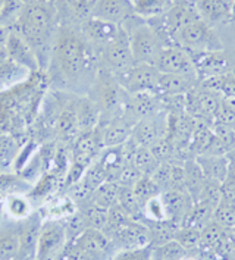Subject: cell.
Listing matches in <instances>:
<instances>
[{
	"label": "cell",
	"instance_id": "20",
	"mask_svg": "<svg viewBox=\"0 0 235 260\" xmlns=\"http://www.w3.org/2000/svg\"><path fill=\"white\" fill-rule=\"evenodd\" d=\"M194 67L197 71V75L200 80H208L212 77H218L225 74L228 62L223 55V50L221 52H197L191 53Z\"/></svg>",
	"mask_w": 235,
	"mask_h": 260
},
{
	"label": "cell",
	"instance_id": "46",
	"mask_svg": "<svg viewBox=\"0 0 235 260\" xmlns=\"http://www.w3.org/2000/svg\"><path fill=\"white\" fill-rule=\"evenodd\" d=\"M226 156H228V159H229V162H231V166L235 168V150H232L231 153H228Z\"/></svg>",
	"mask_w": 235,
	"mask_h": 260
},
{
	"label": "cell",
	"instance_id": "47",
	"mask_svg": "<svg viewBox=\"0 0 235 260\" xmlns=\"http://www.w3.org/2000/svg\"><path fill=\"white\" fill-rule=\"evenodd\" d=\"M5 2H6V0H0V15H2V11H3V8H5Z\"/></svg>",
	"mask_w": 235,
	"mask_h": 260
},
{
	"label": "cell",
	"instance_id": "38",
	"mask_svg": "<svg viewBox=\"0 0 235 260\" xmlns=\"http://www.w3.org/2000/svg\"><path fill=\"white\" fill-rule=\"evenodd\" d=\"M143 215H144V223L146 222H160L166 219V212L162 197L156 196L150 199L146 205L143 206Z\"/></svg>",
	"mask_w": 235,
	"mask_h": 260
},
{
	"label": "cell",
	"instance_id": "2",
	"mask_svg": "<svg viewBox=\"0 0 235 260\" xmlns=\"http://www.w3.org/2000/svg\"><path fill=\"white\" fill-rule=\"evenodd\" d=\"M56 12L49 2L36 0L24 5L21 15L11 29L24 37L36 52L40 69L47 71L56 37Z\"/></svg>",
	"mask_w": 235,
	"mask_h": 260
},
{
	"label": "cell",
	"instance_id": "12",
	"mask_svg": "<svg viewBox=\"0 0 235 260\" xmlns=\"http://www.w3.org/2000/svg\"><path fill=\"white\" fill-rule=\"evenodd\" d=\"M163 109H165L163 102L156 93H153V91L134 93V94H128L126 97V103H125L122 115L136 125L140 119L147 118L153 113H157Z\"/></svg>",
	"mask_w": 235,
	"mask_h": 260
},
{
	"label": "cell",
	"instance_id": "3",
	"mask_svg": "<svg viewBox=\"0 0 235 260\" xmlns=\"http://www.w3.org/2000/svg\"><path fill=\"white\" fill-rule=\"evenodd\" d=\"M121 27L124 28L125 32L128 34L129 47H131L136 65H140V63L154 65L160 50L165 46L162 40L157 37V34L154 32V29L150 27V24L137 15H132Z\"/></svg>",
	"mask_w": 235,
	"mask_h": 260
},
{
	"label": "cell",
	"instance_id": "30",
	"mask_svg": "<svg viewBox=\"0 0 235 260\" xmlns=\"http://www.w3.org/2000/svg\"><path fill=\"white\" fill-rule=\"evenodd\" d=\"M134 15L143 19H152L156 16L163 15L172 6L167 5L165 0H131Z\"/></svg>",
	"mask_w": 235,
	"mask_h": 260
},
{
	"label": "cell",
	"instance_id": "5",
	"mask_svg": "<svg viewBox=\"0 0 235 260\" xmlns=\"http://www.w3.org/2000/svg\"><path fill=\"white\" fill-rule=\"evenodd\" d=\"M177 44L185 50L197 53V52H221L223 44L215 32V28L209 27L200 18L194 19L185 27L181 28L177 34Z\"/></svg>",
	"mask_w": 235,
	"mask_h": 260
},
{
	"label": "cell",
	"instance_id": "1",
	"mask_svg": "<svg viewBox=\"0 0 235 260\" xmlns=\"http://www.w3.org/2000/svg\"><path fill=\"white\" fill-rule=\"evenodd\" d=\"M98 68V53L81 29L66 24L59 25L46 71L49 82L59 91L88 93Z\"/></svg>",
	"mask_w": 235,
	"mask_h": 260
},
{
	"label": "cell",
	"instance_id": "11",
	"mask_svg": "<svg viewBox=\"0 0 235 260\" xmlns=\"http://www.w3.org/2000/svg\"><path fill=\"white\" fill-rule=\"evenodd\" d=\"M111 241L116 251L121 250H136L150 246L149 228L144 222L129 220L122 228H119L115 234H112Z\"/></svg>",
	"mask_w": 235,
	"mask_h": 260
},
{
	"label": "cell",
	"instance_id": "44",
	"mask_svg": "<svg viewBox=\"0 0 235 260\" xmlns=\"http://www.w3.org/2000/svg\"><path fill=\"white\" fill-rule=\"evenodd\" d=\"M5 222H8V220H6V215H5V202H3V197L0 196V226H2Z\"/></svg>",
	"mask_w": 235,
	"mask_h": 260
},
{
	"label": "cell",
	"instance_id": "42",
	"mask_svg": "<svg viewBox=\"0 0 235 260\" xmlns=\"http://www.w3.org/2000/svg\"><path fill=\"white\" fill-rule=\"evenodd\" d=\"M221 106L235 113V94H221Z\"/></svg>",
	"mask_w": 235,
	"mask_h": 260
},
{
	"label": "cell",
	"instance_id": "29",
	"mask_svg": "<svg viewBox=\"0 0 235 260\" xmlns=\"http://www.w3.org/2000/svg\"><path fill=\"white\" fill-rule=\"evenodd\" d=\"M119 192H121V185H118L116 182H112V181H106L91 194V197L88 200L94 205L109 210L111 207L118 205Z\"/></svg>",
	"mask_w": 235,
	"mask_h": 260
},
{
	"label": "cell",
	"instance_id": "7",
	"mask_svg": "<svg viewBox=\"0 0 235 260\" xmlns=\"http://www.w3.org/2000/svg\"><path fill=\"white\" fill-rule=\"evenodd\" d=\"M68 244L62 220H43L36 260H60Z\"/></svg>",
	"mask_w": 235,
	"mask_h": 260
},
{
	"label": "cell",
	"instance_id": "22",
	"mask_svg": "<svg viewBox=\"0 0 235 260\" xmlns=\"http://www.w3.org/2000/svg\"><path fill=\"white\" fill-rule=\"evenodd\" d=\"M197 160L198 166L202 168L205 177L209 181H215L223 184L225 179L229 175V169H231V162L228 159V156H209V154H202L194 157Z\"/></svg>",
	"mask_w": 235,
	"mask_h": 260
},
{
	"label": "cell",
	"instance_id": "41",
	"mask_svg": "<svg viewBox=\"0 0 235 260\" xmlns=\"http://www.w3.org/2000/svg\"><path fill=\"white\" fill-rule=\"evenodd\" d=\"M96 2L97 0H75L77 12H80V14H88V16H90V11H91L93 5Z\"/></svg>",
	"mask_w": 235,
	"mask_h": 260
},
{
	"label": "cell",
	"instance_id": "34",
	"mask_svg": "<svg viewBox=\"0 0 235 260\" xmlns=\"http://www.w3.org/2000/svg\"><path fill=\"white\" fill-rule=\"evenodd\" d=\"M190 253L177 240L154 248V260H184Z\"/></svg>",
	"mask_w": 235,
	"mask_h": 260
},
{
	"label": "cell",
	"instance_id": "9",
	"mask_svg": "<svg viewBox=\"0 0 235 260\" xmlns=\"http://www.w3.org/2000/svg\"><path fill=\"white\" fill-rule=\"evenodd\" d=\"M169 115L166 109L140 119L132 128V140L143 147H150L156 141L167 137Z\"/></svg>",
	"mask_w": 235,
	"mask_h": 260
},
{
	"label": "cell",
	"instance_id": "36",
	"mask_svg": "<svg viewBox=\"0 0 235 260\" xmlns=\"http://www.w3.org/2000/svg\"><path fill=\"white\" fill-rule=\"evenodd\" d=\"M200 235L202 231L200 230H195L191 226H187V225H182L178 228V231L175 234V238L181 246L184 247L188 253L191 250H197L200 246Z\"/></svg>",
	"mask_w": 235,
	"mask_h": 260
},
{
	"label": "cell",
	"instance_id": "18",
	"mask_svg": "<svg viewBox=\"0 0 235 260\" xmlns=\"http://www.w3.org/2000/svg\"><path fill=\"white\" fill-rule=\"evenodd\" d=\"M132 15L134 11L131 0H97L90 11V16L116 25H122Z\"/></svg>",
	"mask_w": 235,
	"mask_h": 260
},
{
	"label": "cell",
	"instance_id": "32",
	"mask_svg": "<svg viewBox=\"0 0 235 260\" xmlns=\"http://www.w3.org/2000/svg\"><path fill=\"white\" fill-rule=\"evenodd\" d=\"M131 165L139 169V172L143 177H152V174L157 169V166L160 164L154 157V154H153L149 147L139 146L136 153H134V157H132Z\"/></svg>",
	"mask_w": 235,
	"mask_h": 260
},
{
	"label": "cell",
	"instance_id": "13",
	"mask_svg": "<svg viewBox=\"0 0 235 260\" xmlns=\"http://www.w3.org/2000/svg\"><path fill=\"white\" fill-rule=\"evenodd\" d=\"M80 29L87 41L94 47L98 53L100 49H103L106 44L113 41L118 34L121 32V25L112 24L108 21L98 19L94 16H87L81 22Z\"/></svg>",
	"mask_w": 235,
	"mask_h": 260
},
{
	"label": "cell",
	"instance_id": "24",
	"mask_svg": "<svg viewBox=\"0 0 235 260\" xmlns=\"http://www.w3.org/2000/svg\"><path fill=\"white\" fill-rule=\"evenodd\" d=\"M19 222H5L0 226V260H16L19 253Z\"/></svg>",
	"mask_w": 235,
	"mask_h": 260
},
{
	"label": "cell",
	"instance_id": "48",
	"mask_svg": "<svg viewBox=\"0 0 235 260\" xmlns=\"http://www.w3.org/2000/svg\"><path fill=\"white\" fill-rule=\"evenodd\" d=\"M165 2L167 5H172V3H174V0H165Z\"/></svg>",
	"mask_w": 235,
	"mask_h": 260
},
{
	"label": "cell",
	"instance_id": "39",
	"mask_svg": "<svg viewBox=\"0 0 235 260\" xmlns=\"http://www.w3.org/2000/svg\"><path fill=\"white\" fill-rule=\"evenodd\" d=\"M213 129V136L222 144V147L225 149L226 154L235 150V129L231 126L222 125V123L213 122L212 125Z\"/></svg>",
	"mask_w": 235,
	"mask_h": 260
},
{
	"label": "cell",
	"instance_id": "40",
	"mask_svg": "<svg viewBox=\"0 0 235 260\" xmlns=\"http://www.w3.org/2000/svg\"><path fill=\"white\" fill-rule=\"evenodd\" d=\"M111 260H154V248L147 246L136 250H121L116 251Z\"/></svg>",
	"mask_w": 235,
	"mask_h": 260
},
{
	"label": "cell",
	"instance_id": "37",
	"mask_svg": "<svg viewBox=\"0 0 235 260\" xmlns=\"http://www.w3.org/2000/svg\"><path fill=\"white\" fill-rule=\"evenodd\" d=\"M213 220L221 225L223 230H234L235 228V205L222 200L221 205L215 209Z\"/></svg>",
	"mask_w": 235,
	"mask_h": 260
},
{
	"label": "cell",
	"instance_id": "45",
	"mask_svg": "<svg viewBox=\"0 0 235 260\" xmlns=\"http://www.w3.org/2000/svg\"><path fill=\"white\" fill-rule=\"evenodd\" d=\"M174 3H181V5H188V6H195L197 0H174Z\"/></svg>",
	"mask_w": 235,
	"mask_h": 260
},
{
	"label": "cell",
	"instance_id": "26",
	"mask_svg": "<svg viewBox=\"0 0 235 260\" xmlns=\"http://www.w3.org/2000/svg\"><path fill=\"white\" fill-rule=\"evenodd\" d=\"M209 179L205 177L202 168L198 166L194 157H188L184 160V185L185 190L193 197L194 203L198 202L203 190L206 188Z\"/></svg>",
	"mask_w": 235,
	"mask_h": 260
},
{
	"label": "cell",
	"instance_id": "31",
	"mask_svg": "<svg viewBox=\"0 0 235 260\" xmlns=\"http://www.w3.org/2000/svg\"><path fill=\"white\" fill-rule=\"evenodd\" d=\"M213 213H215V209L212 206H209L208 203H203V202H197L191 207L184 225L202 231L210 220H213Z\"/></svg>",
	"mask_w": 235,
	"mask_h": 260
},
{
	"label": "cell",
	"instance_id": "14",
	"mask_svg": "<svg viewBox=\"0 0 235 260\" xmlns=\"http://www.w3.org/2000/svg\"><path fill=\"white\" fill-rule=\"evenodd\" d=\"M43 216L40 210H36L28 219L19 222V253L16 260H36L39 235L43 225Z\"/></svg>",
	"mask_w": 235,
	"mask_h": 260
},
{
	"label": "cell",
	"instance_id": "23",
	"mask_svg": "<svg viewBox=\"0 0 235 260\" xmlns=\"http://www.w3.org/2000/svg\"><path fill=\"white\" fill-rule=\"evenodd\" d=\"M78 210L77 203L71 199L68 194L57 196V197H50L47 202L40 209L43 219L44 220H63L70 218Z\"/></svg>",
	"mask_w": 235,
	"mask_h": 260
},
{
	"label": "cell",
	"instance_id": "35",
	"mask_svg": "<svg viewBox=\"0 0 235 260\" xmlns=\"http://www.w3.org/2000/svg\"><path fill=\"white\" fill-rule=\"evenodd\" d=\"M174 162L175 160L160 164L157 166V169L152 174V177H150L162 192L172 188V182H174Z\"/></svg>",
	"mask_w": 235,
	"mask_h": 260
},
{
	"label": "cell",
	"instance_id": "19",
	"mask_svg": "<svg viewBox=\"0 0 235 260\" xmlns=\"http://www.w3.org/2000/svg\"><path fill=\"white\" fill-rule=\"evenodd\" d=\"M195 9L198 18L212 28L232 19V2L229 0H197Z\"/></svg>",
	"mask_w": 235,
	"mask_h": 260
},
{
	"label": "cell",
	"instance_id": "10",
	"mask_svg": "<svg viewBox=\"0 0 235 260\" xmlns=\"http://www.w3.org/2000/svg\"><path fill=\"white\" fill-rule=\"evenodd\" d=\"M154 67L160 74H197L193 57L181 46H165L157 56Z\"/></svg>",
	"mask_w": 235,
	"mask_h": 260
},
{
	"label": "cell",
	"instance_id": "15",
	"mask_svg": "<svg viewBox=\"0 0 235 260\" xmlns=\"http://www.w3.org/2000/svg\"><path fill=\"white\" fill-rule=\"evenodd\" d=\"M160 197L165 206L166 219L172 220L182 226L194 205V200L190 196V192L185 190V187L171 188L162 192Z\"/></svg>",
	"mask_w": 235,
	"mask_h": 260
},
{
	"label": "cell",
	"instance_id": "33",
	"mask_svg": "<svg viewBox=\"0 0 235 260\" xmlns=\"http://www.w3.org/2000/svg\"><path fill=\"white\" fill-rule=\"evenodd\" d=\"M132 194L140 205L144 206L150 199L156 197V196H160L162 191L159 190V187L154 184V181L150 177H141L137 181V184L132 187Z\"/></svg>",
	"mask_w": 235,
	"mask_h": 260
},
{
	"label": "cell",
	"instance_id": "21",
	"mask_svg": "<svg viewBox=\"0 0 235 260\" xmlns=\"http://www.w3.org/2000/svg\"><path fill=\"white\" fill-rule=\"evenodd\" d=\"M102 126V136L105 147H118L122 146L132 134L134 123L126 119L124 115H119L106 122L98 123Z\"/></svg>",
	"mask_w": 235,
	"mask_h": 260
},
{
	"label": "cell",
	"instance_id": "27",
	"mask_svg": "<svg viewBox=\"0 0 235 260\" xmlns=\"http://www.w3.org/2000/svg\"><path fill=\"white\" fill-rule=\"evenodd\" d=\"M150 235V247L156 248L172 241L175 238V234L181 225L172 220H160V222H146Z\"/></svg>",
	"mask_w": 235,
	"mask_h": 260
},
{
	"label": "cell",
	"instance_id": "25",
	"mask_svg": "<svg viewBox=\"0 0 235 260\" xmlns=\"http://www.w3.org/2000/svg\"><path fill=\"white\" fill-rule=\"evenodd\" d=\"M5 202V215L9 222H22L28 219L34 212V203L28 194H11L3 197Z\"/></svg>",
	"mask_w": 235,
	"mask_h": 260
},
{
	"label": "cell",
	"instance_id": "8",
	"mask_svg": "<svg viewBox=\"0 0 235 260\" xmlns=\"http://www.w3.org/2000/svg\"><path fill=\"white\" fill-rule=\"evenodd\" d=\"M115 78L122 85V88L128 94L146 93V91L156 93L160 72L154 65L140 63V65H134L131 69L125 71L124 74L116 75Z\"/></svg>",
	"mask_w": 235,
	"mask_h": 260
},
{
	"label": "cell",
	"instance_id": "28",
	"mask_svg": "<svg viewBox=\"0 0 235 260\" xmlns=\"http://www.w3.org/2000/svg\"><path fill=\"white\" fill-rule=\"evenodd\" d=\"M32 188L27 179L16 172H0V196L6 197L11 194H28Z\"/></svg>",
	"mask_w": 235,
	"mask_h": 260
},
{
	"label": "cell",
	"instance_id": "6",
	"mask_svg": "<svg viewBox=\"0 0 235 260\" xmlns=\"http://www.w3.org/2000/svg\"><path fill=\"white\" fill-rule=\"evenodd\" d=\"M134 65L136 62L129 47L128 34L121 27V32L118 34V37L98 50V67L109 71L112 75L116 77L131 69Z\"/></svg>",
	"mask_w": 235,
	"mask_h": 260
},
{
	"label": "cell",
	"instance_id": "43",
	"mask_svg": "<svg viewBox=\"0 0 235 260\" xmlns=\"http://www.w3.org/2000/svg\"><path fill=\"white\" fill-rule=\"evenodd\" d=\"M9 28L0 25V53L6 50V43H8V37H9Z\"/></svg>",
	"mask_w": 235,
	"mask_h": 260
},
{
	"label": "cell",
	"instance_id": "17",
	"mask_svg": "<svg viewBox=\"0 0 235 260\" xmlns=\"http://www.w3.org/2000/svg\"><path fill=\"white\" fill-rule=\"evenodd\" d=\"M197 74H160L156 94L160 99L174 96H187L197 87Z\"/></svg>",
	"mask_w": 235,
	"mask_h": 260
},
{
	"label": "cell",
	"instance_id": "4",
	"mask_svg": "<svg viewBox=\"0 0 235 260\" xmlns=\"http://www.w3.org/2000/svg\"><path fill=\"white\" fill-rule=\"evenodd\" d=\"M116 253L111 238L100 230L87 228L68 241L60 260H111Z\"/></svg>",
	"mask_w": 235,
	"mask_h": 260
},
{
	"label": "cell",
	"instance_id": "16",
	"mask_svg": "<svg viewBox=\"0 0 235 260\" xmlns=\"http://www.w3.org/2000/svg\"><path fill=\"white\" fill-rule=\"evenodd\" d=\"M6 55L11 60H14L15 63L28 69L31 74L42 71L37 55L32 50V47L24 40V37L21 34H18L14 29L9 31V37H8V43H6Z\"/></svg>",
	"mask_w": 235,
	"mask_h": 260
}]
</instances>
